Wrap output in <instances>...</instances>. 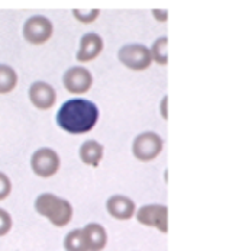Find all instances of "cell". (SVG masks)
<instances>
[{
	"mask_svg": "<svg viewBox=\"0 0 229 251\" xmlns=\"http://www.w3.org/2000/svg\"><path fill=\"white\" fill-rule=\"evenodd\" d=\"M99 121V108L87 99H70L61 105L57 113L58 126L73 135L90 132Z\"/></svg>",
	"mask_w": 229,
	"mask_h": 251,
	"instance_id": "cell-1",
	"label": "cell"
},
{
	"mask_svg": "<svg viewBox=\"0 0 229 251\" xmlns=\"http://www.w3.org/2000/svg\"><path fill=\"white\" fill-rule=\"evenodd\" d=\"M35 211L46 218L54 226H66L73 218V206L67 199L52 193H42L35 199Z\"/></svg>",
	"mask_w": 229,
	"mask_h": 251,
	"instance_id": "cell-2",
	"label": "cell"
},
{
	"mask_svg": "<svg viewBox=\"0 0 229 251\" xmlns=\"http://www.w3.org/2000/svg\"><path fill=\"white\" fill-rule=\"evenodd\" d=\"M117 58L125 67H128L129 70H134V72L147 70L153 63L150 48H147L142 44L123 45L117 52Z\"/></svg>",
	"mask_w": 229,
	"mask_h": 251,
	"instance_id": "cell-3",
	"label": "cell"
},
{
	"mask_svg": "<svg viewBox=\"0 0 229 251\" xmlns=\"http://www.w3.org/2000/svg\"><path fill=\"white\" fill-rule=\"evenodd\" d=\"M164 147L162 138L155 132H142L132 143V154L139 161H151L157 158Z\"/></svg>",
	"mask_w": 229,
	"mask_h": 251,
	"instance_id": "cell-4",
	"label": "cell"
},
{
	"mask_svg": "<svg viewBox=\"0 0 229 251\" xmlns=\"http://www.w3.org/2000/svg\"><path fill=\"white\" fill-rule=\"evenodd\" d=\"M60 166H61V161H60L58 154L52 148H48V147L39 148L31 157V169L38 177H42V179L52 177L60 170Z\"/></svg>",
	"mask_w": 229,
	"mask_h": 251,
	"instance_id": "cell-5",
	"label": "cell"
},
{
	"mask_svg": "<svg viewBox=\"0 0 229 251\" xmlns=\"http://www.w3.org/2000/svg\"><path fill=\"white\" fill-rule=\"evenodd\" d=\"M54 34L52 22L45 16H32L23 25V38L32 45H42Z\"/></svg>",
	"mask_w": 229,
	"mask_h": 251,
	"instance_id": "cell-6",
	"label": "cell"
},
{
	"mask_svg": "<svg viewBox=\"0 0 229 251\" xmlns=\"http://www.w3.org/2000/svg\"><path fill=\"white\" fill-rule=\"evenodd\" d=\"M137 219L145 226L157 228L160 232H168V209L164 205H145L137 212Z\"/></svg>",
	"mask_w": 229,
	"mask_h": 251,
	"instance_id": "cell-7",
	"label": "cell"
},
{
	"mask_svg": "<svg viewBox=\"0 0 229 251\" xmlns=\"http://www.w3.org/2000/svg\"><path fill=\"white\" fill-rule=\"evenodd\" d=\"M64 87L73 95H83L90 90L93 86V75L86 67L76 66L69 69L63 75Z\"/></svg>",
	"mask_w": 229,
	"mask_h": 251,
	"instance_id": "cell-8",
	"label": "cell"
},
{
	"mask_svg": "<svg viewBox=\"0 0 229 251\" xmlns=\"http://www.w3.org/2000/svg\"><path fill=\"white\" fill-rule=\"evenodd\" d=\"M29 100L39 110H48L57 102V92L45 81H35L29 87Z\"/></svg>",
	"mask_w": 229,
	"mask_h": 251,
	"instance_id": "cell-9",
	"label": "cell"
},
{
	"mask_svg": "<svg viewBox=\"0 0 229 251\" xmlns=\"http://www.w3.org/2000/svg\"><path fill=\"white\" fill-rule=\"evenodd\" d=\"M103 51V39L102 36L90 32L81 36L80 39V50L77 52L76 58L78 63H89L97 58Z\"/></svg>",
	"mask_w": 229,
	"mask_h": 251,
	"instance_id": "cell-10",
	"label": "cell"
},
{
	"mask_svg": "<svg viewBox=\"0 0 229 251\" xmlns=\"http://www.w3.org/2000/svg\"><path fill=\"white\" fill-rule=\"evenodd\" d=\"M106 211L114 219L126 221V219H131L135 215V202L132 199H129L128 196L114 195V196H111L108 199Z\"/></svg>",
	"mask_w": 229,
	"mask_h": 251,
	"instance_id": "cell-11",
	"label": "cell"
},
{
	"mask_svg": "<svg viewBox=\"0 0 229 251\" xmlns=\"http://www.w3.org/2000/svg\"><path fill=\"white\" fill-rule=\"evenodd\" d=\"M83 229L84 238H86V244H87V250L89 251H102L106 244H108V232L106 229L96 222L87 224Z\"/></svg>",
	"mask_w": 229,
	"mask_h": 251,
	"instance_id": "cell-12",
	"label": "cell"
},
{
	"mask_svg": "<svg viewBox=\"0 0 229 251\" xmlns=\"http://www.w3.org/2000/svg\"><path fill=\"white\" fill-rule=\"evenodd\" d=\"M103 145L94 140H89L80 147V160L90 167H97L103 158Z\"/></svg>",
	"mask_w": 229,
	"mask_h": 251,
	"instance_id": "cell-13",
	"label": "cell"
},
{
	"mask_svg": "<svg viewBox=\"0 0 229 251\" xmlns=\"http://www.w3.org/2000/svg\"><path fill=\"white\" fill-rule=\"evenodd\" d=\"M16 86H18L16 72L7 64H0V95H7L13 92Z\"/></svg>",
	"mask_w": 229,
	"mask_h": 251,
	"instance_id": "cell-14",
	"label": "cell"
},
{
	"mask_svg": "<svg viewBox=\"0 0 229 251\" xmlns=\"http://www.w3.org/2000/svg\"><path fill=\"white\" fill-rule=\"evenodd\" d=\"M64 249L67 251H89L83 229H74L66 235Z\"/></svg>",
	"mask_w": 229,
	"mask_h": 251,
	"instance_id": "cell-15",
	"label": "cell"
},
{
	"mask_svg": "<svg viewBox=\"0 0 229 251\" xmlns=\"http://www.w3.org/2000/svg\"><path fill=\"white\" fill-rule=\"evenodd\" d=\"M167 45H168V39L167 36H161L158 38L153 44L150 52H151V58L155 60L157 64L160 66H165L168 61V54H167Z\"/></svg>",
	"mask_w": 229,
	"mask_h": 251,
	"instance_id": "cell-16",
	"label": "cell"
},
{
	"mask_svg": "<svg viewBox=\"0 0 229 251\" xmlns=\"http://www.w3.org/2000/svg\"><path fill=\"white\" fill-rule=\"evenodd\" d=\"M12 226H13V219H12L10 214L6 209L0 208V237L7 235L10 232Z\"/></svg>",
	"mask_w": 229,
	"mask_h": 251,
	"instance_id": "cell-17",
	"label": "cell"
},
{
	"mask_svg": "<svg viewBox=\"0 0 229 251\" xmlns=\"http://www.w3.org/2000/svg\"><path fill=\"white\" fill-rule=\"evenodd\" d=\"M73 13H74V16H76L80 22H84V24L94 22L97 19V16L100 15V12L97 9H89V10H80V9H77Z\"/></svg>",
	"mask_w": 229,
	"mask_h": 251,
	"instance_id": "cell-18",
	"label": "cell"
},
{
	"mask_svg": "<svg viewBox=\"0 0 229 251\" xmlns=\"http://www.w3.org/2000/svg\"><path fill=\"white\" fill-rule=\"evenodd\" d=\"M10 193H12V181L6 173L0 172V201L9 198Z\"/></svg>",
	"mask_w": 229,
	"mask_h": 251,
	"instance_id": "cell-19",
	"label": "cell"
},
{
	"mask_svg": "<svg viewBox=\"0 0 229 251\" xmlns=\"http://www.w3.org/2000/svg\"><path fill=\"white\" fill-rule=\"evenodd\" d=\"M153 15L155 16V19L160 21V22H165V21H167V16H168L167 10H160V9L153 10Z\"/></svg>",
	"mask_w": 229,
	"mask_h": 251,
	"instance_id": "cell-20",
	"label": "cell"
},
{
	"mask_svg": "<svg viewBox=\"0 0 229 251\" xmlns=\"http://www.w3.org/2000/svg\"><path fill=\"white\" fill-rule=\"evenodd\" d=\"M167 103H168V98L165 96V98L162 99V102H161V115H162L164 119L168 118V113H167Z\"/></svg>",
	"mask_w": 229,
	"mask_h": 251,
	"instance_id": "cell-21",
	"label": "cell"
}]
</instances>
